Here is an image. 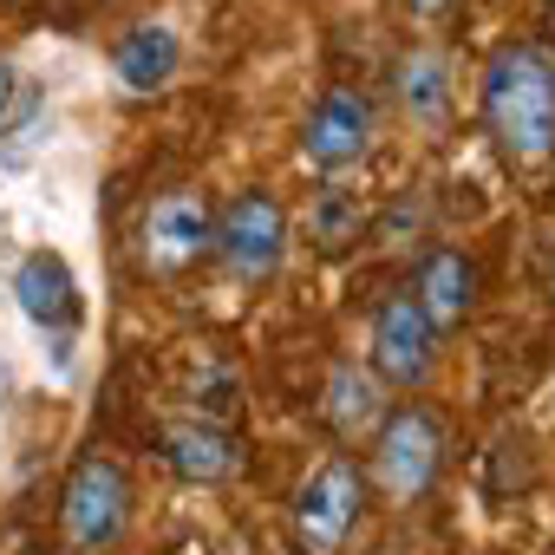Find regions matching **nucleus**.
<instances>
[{
	"label": "nucleus",
	"instance_id": "nucleus-1",
	"mask_svg": "<svg viewBox=\"0 0 555 555\" xmlns=\"http://www.w3.org/2000/svg\"><path fill=\"white\" fill-rule=\"evenodd\" d=\"M483 131L509 170H542L555 157V53L535 40H503L483 60Z\"/></svg>",
	"mask_w": 555,
	"mask_h": 555
},
{
	"label": "nucleus",
	"instance_id": "nucleus-2",
	"mask_svg": "<svg viewBox=\"0 0 555 555\" xmlns=\"http://www.w3.org/2000/svg\"><path fill=\"white\" fill-rule=\"evenodd\" d=\"M438 470H444V431H438V418H431L425 405H392V412L379 418L373 457H366V470H360L366 490H379L392 509H412V503L431 496Z\"/></svg>",
	"mask_w": 555,
	"mask_h": 555
},
{
	"label": "nucleus",
	"instance_id": "nucleus-3",
	"mask_svg": "<svg viewBox=\"0 0 555 555\" xmlns=\"http://www.w3.org/2000/svg\"><path fill=\"white\" fill-rule=\"evenodd\" d=\"M360 509H366L360 464L353 457H321L295 483V503H288V542H295V555H347V542L360 529Z\"/></svg>",
	"mask_w": 555,
	"mask_h": 555
},
{
	"label": "nucleus",
	"instance_id": "nucleus-4",
	"mask_svg": "<svg viewBox=\"0 0 555 555\" xmlns=\"http://www.w3.org/2000/svg\"><path fill=\"white\" fill-rule=\"evenodd\" d=\"M209 235H216V209L203 190L177 183L164 196H151L131 222V255L138 268L151 274V282H177V274H190L203 255H209Z\"/></svg>",
	"mask_w": 555,
	"mask_h": 555
},
{
	"label": "nucleus",
	"instance_id": "nucleus-5",
	"mask_svg": "<svg viewBox=\"0 0 555 555\" xmlns=\"http://www.w3.org/2000/svg\"><path fill=\"white\" fill-rule=\"evenodd\" d=\"M209 255L222 261V274H229V282H242V288L274 282V274H282V261H288V209L274 203L268 190H235V196L216 209Z\"/></svg>",
	"mask_w": 555,
	"mask_h": 555
},
{
	"label": "nucleus",
	"instance_id": "nucleus-6",
	"mask_svg": "<svg viewBox=\"0 0 555 555\" xmlns=\"http://www.w3.org/2000/svg\"><path fill=\"white\" fill-rule=\"evenodd\" d=\"M131 522V477L118 457L105 451H86L73 470H66V490H60V535L66 548L79 555H105Z\"/></svg>",
	"mask_w": 555,
	"mask_h": 555
},
{
	"label": "nucleus",
	"instance_id": "nucleus-7",
	"mask_svg": "<svg viewBox=\"0 0 555 555\" xmlns=\"http://www.w3.org/2000/svg\"><path fill=\"white\" fill-rule=\"evenodd\" d=\"M373 131H379L373 105L360 92H347V86H327L314 99L308 125H301V157H308V170L321 183H340V177H353L373 157Z\"/></svg>",
	"mask_w": 555,
	"mask_h": 555
},
{
	"label": "nucleus",
	"instance_id": "nucleus-8",
	"mask_svg": "<svg viewBox=\"0 0 555 555\" xmlns=\"http://www.w3.org/2000/svg\"><path fill=\"white\" fill-rule=\"evenodd\" d=\"M438 327L418 314V301L405 295V288H392L379 308H373V373L386 379V392H412V386H425L431 379V366H438Z\"/></svg>",
	"mask_w": 555,
	"mask_h": 555
},
{
	"label": "nucleus",
	"instance_id": "nucleus-9",
	"mask_svg": "<svg viewBox=\"0 0 555 555\" xmlns=\"http://www.w3.org/2000/svg\"><path fill=\"white\" fill-rule=\"evenodd\" d=\"M14 301L53 340H66L79 327V314H86V295H79V282H73V268H66L60 248H27L21 255V268H14Z\"/></svg>",
	"mask_w": 555,
	"mask_h": 555
},
{
	"label": "nucleus",
	"instance_id": "nucleus-10",
	"mask_svg": "<svg viewBox=\"0 0 555 555\" xmlns=\"http://www.w3.org/2000/svg\"><path fill=\"white\" fill-rule=\"evenodd\" d=\"M157 457L170 464V477H183V483H229L235 470H242V444H235V431L229 425H216V418H164L157 425Z\"/></svg>",
	"mask_w": 555,
	"mask_h": 555
},
{
	"label": "nucleus",
	"instance_id": "nucleus-11",
	"mask_svg": "<svg viewBox=\"0 0 555 555\" xmlns=\"http://www.w3.org/2000/svg\"><path fill=\"white\" fill-rule=\"evenodd\" d=\"M405 295L418 301V314H425L438 334H451V327H464L470 308H477V261H470L464 248H425Z\"/></svg>",
	"mask_w": 555,
	"mask_h": 555
},
{
	"label": "nucleus",
	"instance_id": "nucleus-12",
	"mask_svg": "<svg viewBox=\"0 0 555 555\" xmlns=\"http://www.w3.org/2000/svg\"><path fill=\"white\" fill-rule=\"evenodd\" d=\"M392 99L405 112L412 131H444L457 112V86H451V60L438 47H412L392 60Z\"/></svg>",
	"mask_w": 555,
	"mask_h": 555
},
{
	"label": "nucleus",
	"instance_id": "nucleus-13",
	"mask_svg": "<svg viewBox=\"0 0 555 555\" xmlns=\"http://www.w3.org/2000/svg\"><path fill=\"white\" fill-rule=\"evenodd\" d=\"M386 412H392V392H386V379H379L373 366L340 360V366L327 373V386H321V418H327V431H334L340 444L373 438Z\"/></svg>",
	"mask_w": 555,
	"mask_h": 555
},
{
	"label": "nucleus",
	"instance_id": "nucleus-14",
	"mask_svg": "<svg viewBox=\"0 0 555 555\" xmlns=\"http://www.w3.org/2000/svg\"><path fill=\"white\" fill-rule=\"evenodd\" d=\"M177 66H183V40H177L164 21H144V27H131V34L112 47V73H118V86H125L131 99H151V92H164V86L177 79Z\"/></svg>",
	"mask_w": 555,
	"mask_h": 555
},
{
	"label": "nucleus",
	"instance_id": "nucleus-15",
	"mask_svg": "<svg viewBox=\"0 0 555 555\" xmlns=\"http://www.w3.org/2000/svg\"><path fill=\"white\" fill-rule=\"evenodd\" d=\"M366 229H373V216H366L360 190H347V183H321V190H314V203H308V242H314L321 255L360 248Z\"/></svg>",
	"mask_w": 555,
	"mask_h": 555
},
{
	"label": "nucleus",
	"instance_id": "nucleus-16",
	"mask_svg": "<svg viewBox=\"0 0 555 555\" xmlns=\"http://www.w3.org/2000/svg\"><path fill=\"white\" fill-rule=\"evenodd\" d=\"M373 235H379L386 248H418V242H425V203H418V196H399Z\"/></svg>",
	"mask_w": 555,
	"mask_h": 555
},
{
	"label": "nucleus",
	"instance_id": "nucleus-17",
	"mask_svg": "<svg viewBox=\"0 0 555 555\" xmlns=\"http://www.w3.org/2000/svg\"><path fill=\"white\" fill-rule=\"evenodd\" d=\"M21 92H27L21 66H14V60H0V131H8V118H14V105H21Z\"/></svg>",
	"mask_w": 555,
	"mask_h": 555
},
{
	"label": "nucleus",
	"instance_id": "nucleus-18",
	"mask_svg": "<svg viewBox=\"0 0 555 555\" xmlns=\"http://www.w3.org/2000/svg\"><path fill=\"white\" fill-rule=\"evenodd\" d=\"M399 8H405L418 27H438V21H451V8H457V0H399Z\"/></svg>",
	"mask_w": 555,
	"mask_h": 555
},
{
	"label": "nucleus",
	"instance_id": "nucleus-19",
	"mask_svg": "<svg viewBox=\"0 0 555 555\" xmlns=\"http://www.w3.org/2000/svg\"><path fill=\"white\" fill-rule=\"evenodd\" d=\"M542 34H548V53H555V0H542Z\"/></svg>",
	"mask_w": 555,
	"mask_h": 555
}]
</instances>
